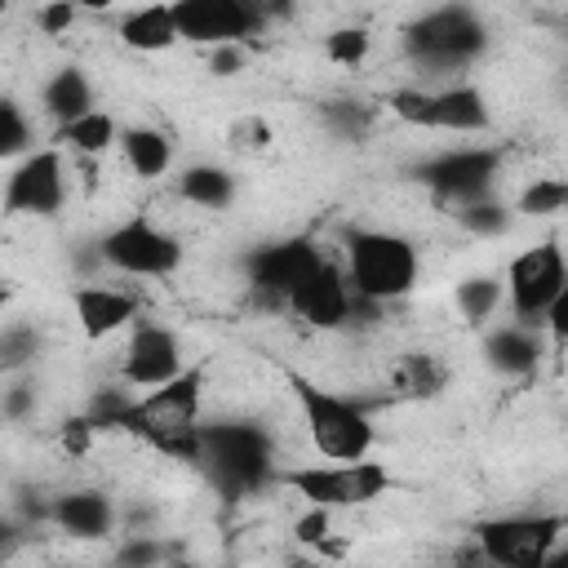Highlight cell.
<instances>
[{"label": "cell", "mask_w": 568, "mask_h": 568, "mask_svg": "<svg viewBox=\"0 0 568 568\" xmlns=\"http://www.w3.org/2000/svg\"><path fill=\"white\" fill-rule=\"evenodd\" d=\"M204 399H209V359H195L169 386L138 395L106 430H129L155 457L195 466L200 462V430H204Z\"/></svg>", "instance_id": "6da1fadb"}, {"label": "cell", "mask_w": 568, "mask_h": 568, "mask_svg": "<svg viewBox=\"0 0 568 568\" xmlns=\"http://www.w3.org/2000/svg\"><path fill=\"white\" fill-rule=\"evenodd\" d=\"M169 568H204V564H195V559H169Z\"/></svg>", "instance_id": "74e56055"}, {"label": "cell", "mask_w": 568, "mask_h": 568, "mask_svg": "<svg viewBox=\"0 0 568 568\" xmlns=\"http://www.w3.org/2000/svg\"><path fill=\"white\" fill-rule=\"evenodd\" d=\"M373 31L364 22H342V27H328L320 36V58L328 67H342V71H359L368 58H373Z\"/></svg>", "instance_id": "f1b7e54d"}, {"label": "cell", "mask_w": 568, "mask_h": 568, "mask_svg": "<svg viewBox=\"0 0 568 568\" xmlns=\"http://www.w3.org/2000/svg\"><path fill=\"white\" fill-rule=\"evenodd\" d=\"M453 222H457V231H462V235H470V240H501V235H510V231H515L519 213H515V204H510V200L488 195V200H475V204L457 209V213H453Z\"/></svg>", "instance_id": "83f0119b"}, {"label": "cell", "mask_w": 568, "mask_h": 568, "mask_svg": "<svg viewBox=\"0 0 568 568\" xmlns=\"http://www.w3.org/2000/svg\"><path fill=\"white\" fill-rule=\"evenodd\" d=\"M115 155H120V164L129 169V178L146 186V182H160V178L173 173L178 146H173V138H169L164 129H155V124H146V120H133V124H124Z\"/></svg>", "instance_id": "7402d4cb"}, {"label": "cell", "mask_w": 568, "mask_h": 568, "mask_svg": "<svg viewBox=\"0 0 568 568\" xmlns=\"http://www.w3.org/2000/svg\"><path fill=\"white\" fill-rule=\"evenodd\" d=\"M93 244H98L102 266H111L120 280H138V284L173 280L186 266V244L151 213H129V217L111 222Z\"/></svg>", "instance_id": "ba28073f"}, {"label": "cell", "mask_w": 568, "mask_h": 568, "mask_svg": "<svg viewBox=\"0 0 568 568\" xmlns=\"http://www.w3.org/2000/svg\"><path fill=\"white\" fill-rule=\"evenodd\" d=\"M186 368H191V359H186V351H182V337H178L169 324L142 315V320L124 333V359H120V377H115V382H124L133 395H146V390L169 386V382L182 377Z\"/></svg>", "instance_id": "5bb4252c"}, {"label": "cell", "mask_w": 568, "mask_h": 568, "mask_svg": "<svg viewBox=\"0 0 568 568\" xmlns=\"http://www.w3.org/2000/svg\"><path fill=\"white\" fill-rule=\"evenodd\" d=\"M493 129V102L475 80L439 84L430 89V115L426 133H453V138H479Z\"/></svg>", "instance_id": "ac0fdd59"}, {"label": "cell", "mask_w": 568, "mask_h": 568, "mask_svg": "<svg viewBox=\"0 0 568 568\" xmlns=\"http://www.w3.org/2000/svg\"><path fill=\"white\" fill-rule=\"evenodd\" d=\"M280 568H324L320 555H293V559H280Z\"/></svg>", "instance_id": "d590c367"}, {"label": "cell", "mask_w": 568, "mask_h": 568, "mask_svg": "<svg viewBox=\"0 0 568 568\" xmlns=\"http://www.w3.org/2000/svg\"><path fill=\"white\" fill-rule=\"evenodd\" d=\"M44 524L80 546H102L120 537V501L102 484H67L49 493V515Z\"/></svg>", "instance_id": "9a60e30c"}, {"label": "cell", "mask_w": 568, "mask_h": 568, "mask_svg": "<svg viewBox=\"0 0 568 568\" xmlns=\"http://www.w3.org/2000/svg\"><path fill=\"white\" fill-rule=\"evenodd\" d=\"M182 44L217 49V44H248L266 31V9L244 0H178L173 4Z\"/></svg>", "instance_id": "2e32d148"}, {"label": "cell", "mask_w": 568, "mask_h": 568, "mask_svg": "<svg viewBox=\"0 0 568 568\" xmlns=\"http://www.w3.org/2000/svg\"><path fill=\"white\" fill-rule=\"evenodd\" d=\"M453 364L435 346H408L390 351L382 364V390L390 404H430L448 390Z\"/></svg>", "instance_id": "e0dca14e"}, {"label": "cell", "mask_w": 568, "mask_h": 568, "mask_svg": "<svg viewBox=\"0 0 568 568\" xmlns=\"http://www.w3.org/2000/svg\"><path fill=\"white\" fill-rule=\"evenodd\" d=\"M342 262L351 275V288L368 306H399L422 284V244L408 231L377 226V222H351L342 226Z\"/></svg>", "instance_id": "277c9868"}, {"label": "cell", "mask_w": 568, "mask_h": 568, "mask_svg": "<svg viewBox=\"0 0 568 568\" xmlns=\"http://www.w3.org/2000/svg\"><path fill=\"white\" fill-rule=\"evenodd\" d=\"M280 138H275V124L262 115V111H240L231 124H226V146L235 155H262L271 151Z\"/></svg>", "instance_id": "4dcf8cb0"}, {"label": "cell", "mask_w": 568, "mask_h": 568, "mask_svg": "<svg viewBox=\"0 0 568 568\" xmlns=\"http://www.w3.org/2000/svg\"><path fill=\"white\" fill-rule=\"evenodd\" d=\"M546 342L555 346V351H568V284H564V293L555 297V306H550V315H546Z\"/></svg>", "instance_id": "836d02e7"}, {"label": "cell", "mask_w": 568, "mask_h": 568, "mask_svg": "<svg viewBox=\"0 0 568 568\" xmlns=\"http://www.w3.org/2000/svg\"><path fill=\"white\" fill-rule=\"evenodd\" d=\"M280 444L262 417H213L200 430V462L195 470L204 484L226 497L244 501L257 497L266 484L280 479Z\"/></svg>", "instance_id": "7a4b0ae2"}, {"label": "cell", "mask_w": 568, "mask_h": 568, "mask_svg": "<svg viewBox=\"0 0 568 568\" xmlns=\"http://www.w3.org/2000/svg\"><path fill=\"white\" fill-rule=\"evenodd\" d=\"M248 62H253L248 44H217V49H204V75H213V80H231V75L248 71Z\"/></svg>", "instance_id": "d6a6232c"}, {"label": "cell", "mask_w": 568, "mask_h": 568, "mask_svg": "<svg viewBox=\"0 0 568 568\" xmlns=\"http://www.w3.org/2000/svg\"><path fill=\"white\" fill-rule=\"evenodd\" d=\"M173 200H182L186 209L204 213V217H217L226 209H235L240 200V178L235 169L217 164V160H191L173 173V186H169Z\"/></svg>", "instance_id": "ffe728a7"}, {"label": "cell", "mask_w": 568, "mask_h": 568, "mask_svg": "<svg viewBox=\"0 0 568 568\" xmlns=\"http://www.w3.org/2000/svg\"><path fill=\"white\" fill-rule=\"evenodd\" d=\"M448 568H493V564H488L484 546H479V541H475V532H470V541L453 546V555H448Z\"/></svg>", "instance_id": "e575fe53"}, {"label": "cell", "mask_w": 568, "mask_h": 568, "mask_svg": "<svg viewBox=\"0 0 568 568\" xmlns=\"http://www.w3.org/2000/svg\"><path fill=\"white\" fill-rule=\"evenodd\" d=\"M67 306L75 315V328L89 346H102L120 333H129L146 311H142V288L138 280H80L67 293Z\"/></svg>", "instance_id": "4fadbf2b"}, {"label": "cell", "mask_w": 568, "mask_h": 568, "mask_svg": "<svg viewBox=\"0 0 568 568\" xmlns=\"http://www.w3.org/2000/svg\"><path fill=\"white\" fill-rule=\"evenodd\" d=\"M36 102H40L36 111H40V115L53 124V133H58L62 124H71V120L98 111V89H93V80H89V71H84L80 62H62V67H53V71L40 80Z\"/></svg>", "instance_id": "44dd1931"}, {"label": "cell", "mask_w": 568, "mask_h": 568, "mask_svg": "<svg viewBox=\"0 0 568 568\" xmlns=\"http://www.w3.org/2000/svg\"><path fill=\"white\" fill-rule=\"evenodd\" d=\"M510 204L524 222L568 217V173H532L510 191Z\"/></svg>", "instance_id": "484cf974"}, {"label": "cell", "mask_w": 568, "mask_h": 568, "mask_svg": "<svg viewBox=\"0 0 568 568\" xmlns=\"http://www.w3.org/2000/svg\"><path fill=\"white\" fill-rule=\"evenodd\" d=\"M506 306V275L501 271H470L453 280V315L462 328H493V315Z\"/></svg>", "instance_id": "cb8c5ba5"}, {"label": "cell", "mask_w": 568, "mask_h": 568, "mask_svg": "<svg viewBox=\"0 0 568 568\" xmlns=\"http://www.w3.org/2000/svg\"><path fill=\"white\" fill-rule=\"evenodd\" d=\"M40 351H44V333H40L36 315H31V320H9V324H4V333H0V368H4V377H13V373H31L36 359H40Z\"/></svg>", "instance_id": "f546056e"}, {"label": "cell", "mask_w": 568, "mask_h": 568, "mask_svg": "<svg viewBox=\"0 0 568 568\" xmlns=\"http://www.w3.org/2000/svg\"><path fill=\"white\" fill-rule=\"evenodd\" d=\"M120 133H124V124L115 120V111L98 106V111H89V115H80L71 124H62L53 133V142L62 151H71V155H84V160H111L120 151Z\"/></svg>", "instance_id": "d4e9b609"}, {"label": "cell", "mask_w": 568, "mask_h": 568, "mask_svg": "<svg viewBox=\"0 0 568 568\" xmlns=\"http://www.w3.org/2000/svg\"><path fill=\"white\" fill-rule=\"evenodd\" d=\"M36 142H40L36 115H31L13 93H4V98H0V160H4V164H18V160H27V155L40 151Z\"/></svg>", "instance_id": "4316f807"}, {"label": "cell", "mask_w": 568, "mask_h": 568, "mask_svg": "<svg viewBox=\"0 0 568 568\" xmlns=\"http://www.w3.org/2000/svg\"><path fill=\"white\" fill-rule=\"evenodd\" d=\"M501 275H506V311H510V320L541 328L550 306H555V297L568 284V253H564V244L555 235H546V240H532V244L515 248L506 257Z\"/></svg>", "instance_id": "30bf717a"}, {"label": "cell", "mask_w": 568, "mask_h": 568, "mask_svg": "<svg viewBox=\"0 0 568 568\" xmlns=\"http://www.w3.org/2000/svg\"><path fill=\"white\" fill-rule=\"evenodd\" d=\"M546 568H568V537L555 546V555H550V564H546Z\"/></svg>", "instance_id": "8d00e7d4"}, {"label": "cell", "mask_w": 568, "mask_h": 568, "mask_svg": "<svg viewBox=\"0 0 568 568\" xmlns=\"http://www.w3.org/2000/svg\"><path fill=\"white\" fill-rule=\"evenodd\" d=\"M493 36H488V22L479 18V9L470 4H439V9H426L417 13L404 36H399V49H404V62L413 67V84H426V89H439V84H457L462 71H470L484 53H488Z\"/></svg>", "instance_id": "3957f363"}, {"label": "cell", "mask_w": 568, "mask_h": 568, "mask_svg": "<svg viewBox=\"0 0 568 568\" xmlns=\"http://www.w3.org/2000/svg\"><path fill=\"white\" fill-rule=\"evenodd\" d=\"M80 18H84V9L71 4V0H62V4H40V9L31 13V27H36L40 36L58 40V36H71V31L80 27Z\"/></svg>", "instance_id": "1f68e13d"}, {"label": "cell", "mask_w": 568, "mask_h": 568, "mask_svg": "<svg viewBox=\"0 0 568 568\" xmlns=\"http://www.w3.org/2000/svg\"><path fill=\"white\" fill-rule=\"evenodd\" d=\"M355 311H359V297L351 288L342 248L337 244H324L320 257L297 280V288L288 293V315L302 320L311 333L324 337V333H346L355 324Z\"/></svg>", "instance_id": "7c38bea8"}, {"label": "cell", "mask_w": 568, "mask_h": 568, "mask_svg": "<svg viewBox=\"0 0 568 568\" xmlns=\"http://www.w3.org/2000/svg\"><path fill=\"white\" fill-rule=\"evenodd\" d=\"M501 173H506L501 146H448V151L417 160V169H413V178L426 191V204L444 217H453L457 209L488 200V195L506 200Z\"/></svg>", "instance_id": "52a82bcc"}, {"label": "cell", "mask_w": 568, "mask_h": 568, "mask_svg": "<svg viewBox=\"0 0 568 568\" xmlns=\"http://www.w3.org/2000/svg\"><path fill=\"white\" fill-rule=\"evenodd\" d=\"M284 386L297 404L306 444L320 462H368L373 457L377 422H373L368 399L351 390H333L302 368H284Z\"/></svg>", "instance_id": "5b68a950"}, {"label": "cell", "mask_w": 568, "mask_h": 568, "mask_svg": "<svg viewBox=\"0 0 568 568\" xmlns=\"http://www.w3.org/2000/svg\"><path fill=\"white\" fill-rule=\"evenodd\" d=\"M280 493H293L302 506H324V510H337V515H351V510H368L377 506L390 488H395V475L386 462H297V466H284L280 479H275Z\"/></svg>", "instance_id": "8992f818"}, {"label": "cell", "mask_w": 568, "mask_h": 568, "mask_svg": "<svg viewBox=\"0 0 568 568\" xmlns=\"http://www.w3.org/2000/svg\"><path fill=\"white\" fill-rule=\"evenodd\" d=\"M568 515L555 510H506L479 519L470 532L493 568H546L555 546L568 537Z\"/></svg>", "instance_id": "8fae6325"}, {"label": "cell", "mask_w": 568, "mask_h": 568, "mask_svg": "<svg viewBox=\"0 0 568 568\" xmlns=\"http://www.w3.org/2000/svg\"><path fill=\"white\" fill-rule=\"evenodd\" d=\"M479 351H484V364H488L497 377L519 382V377H532V373H537V364H541V355H546V337H541V328H532V324L501 320V324L484 328Z\"/></svg>", "instance_id": "d6986e66"}, {"label": "cell", "mask_w": 568, "mask_h": 568, "mask_svg": "<svg viewBox=\"0 0 568 568\" xmlns=\"http://www.w3.org/2000/svg\"><path fill=\"white\" fill-rule=\"evenodd\" d=\"M115 40H120L129 53H142V58H151V53H169L173 44H182L173 4H142V9L120 13V22H115Z\"/></svg>", "instance_id": "603a6c76"}, {"label": "cell", "mask_w": 568, "mask_h": 568, "mask_svg": "<svg viewBox=\"0 0 568 568\" xmlns=\"http://www.w3.org/2000/svg\"><path fill=\"white\" fill-rule=\"evenodd\" d=\"M71 200H75V173H71V155L58 142L9 164L4 173L0 209L9 222H53L67 213Z\"/></svg>", "instance_id": "9c48e42d"}]
</instances>
